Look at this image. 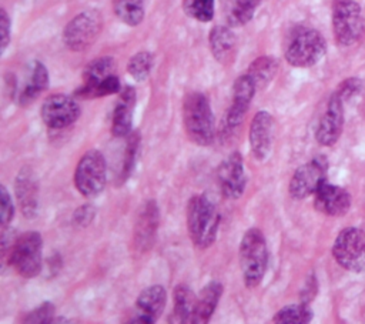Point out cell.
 <instances>
[{"label":"cell","mask_w":365,"mask_h":324,"mask_svg":"<svg viewBox=\"0 0 365 324\" xmlns=\"http://www.w3.org/2000/svg\"><path fill=\"white\" fill-rule=\"evenodd\" d=\"M48 87V71L47 67L38 61L34 60L30 63L29 70L24 77V83L21 88L17 91V103L20 106H29L33 103L44 90Z\"/></svg>","instance_id":"7402d4cb"},{"label":"cell","mask_w":365,"mask_h":324,"mask_svg":"<svg viewBox=\"0 0 365 324\" xmlns=\"http://www.w3.org/2000/svg\"><path fill=\"white\" fill-rule=\"evenodd\" d=\"M14 193L23 216L34 218L38 213V181L31 167L20 168L14 181Z\"/></svg>","instance_id":"ac0fdd59"},{"label":"cell","mask_w":365,"mask_h":324,"mask_svg":"<svg viewBox=\"0 0 365 324\" xmlns=\"http://www.w3.org/2000/svg\"><path fill=\"white\" fill-rule=\"evenodd\" d=\"M344 128V100L334 93L328 103L327 108L319 118L317 131H315V138L321 146L331 147L334 146L342 133Z\"/></svg>","instance_id":"5bb4252c"},{"label":"cell","mask_w":365,"mask_h":324,"mask_svg":"<svg viewBox=\"0 0 365 324\" xmlns=\"http://www.w3.org/2000/svg\"><path fill=\"white\" fill-rule=\"evenodd\" d=\"M361 88H362L361 81H359L358 79H355V77H351V79L344 80V81L338 86V88L335 90V93L345 101V100H349L351 97H354L355 94H358V93L361 91Z\"/></svg>","instance_id":"d590c367"},{"label":"cell","mask_w":365,"mask_h":324,"mask_svg":"<svg viewBox=\"0 0 365 324\" xmlns=\"http://www.w3.org/2000/svg\"><path fill=\"white\" fill-rule=\"evenodd\" d=\"M113 10L127 26H138L144 19L143 0H113Z\"/></svg>","instance_id":"f1b7e54d"},{"label":"cell","mask_w":365,"mask_h":324,"mask_svg":"<svg viewBox=\"0 0 365 324\" xmlns=\"http://www.w3.org/2000/svg\"><path fill=\"white\" fill-rule=\"evenodd\" d=\"M140 140H141L140 131H131L130 133V136L127 138V146H125V150H124V158H123L120 177H118L120 183H125L128 180V177L131 176L134 167H135Z\"/></svg>","instance_id":"f546056e"},{"label":"cell","mask_w":365,"mask_h":324,"mask_svg":"<svg viewBox=\"0 0 365 324\" xmlns=\"http://www.w3.org/2000/svg\"><path fill=\"white\" fill-rule=\"evenodd\" d=\"M78 103L67 94L48 96L40 108L43 123L54 130H61L77 121L80 117Z\"/></svg>","instance_id":"8fae6325"},{"label":"cell","mask_w":365,"mask_h":324,"mask_svg":"<svg viewBox=\"0 0 365 324\" xmlns=\"http://www.w3.org/2000/svg\"><path fill=\"white\" fill-rule=\"evenodd\" d=\"M115 60L110 56L98 57L90 61L83 71V84L76 90V96L81 98H93L94 88L108 76L114 74Z\"/></svg>","instance_id":"44dd1931"},{"label":"cell","mask_w":365,"mask_h":324,"mask_svg":"<svg viewBox=\"0 0 365 324\" xmlns=\"http://www.w3.org/2000/svg\"><path fill=\"white\" fill-rule=\"evenodd\" d=\"M174 308H173V323H182V324H192L195 308H197V295L192 290L185 284H178L174 288L173 294Z\"/></svg>","instance_id":"d4e9b609"},{"label":"cell","mask_w":365,"mask_h":324,"mask_svg":"<svg viewBox=\"0 0 365 324\" xmlns=\"http://www.w3.org/2000/svg\"><path fill=\"white\" fill-rule=\"evenodd\" d=\"M9 264L23 278H34L43 270V238L38 231L19 236L10 248Z\"/></svg>","instance_id":"5b68a950"},{"label":"cell","mask_w":365,"mask_h":324,"mask_svg":"<svg viewBox=\"0 0 365 324\" xmlns=\"http://www.w3.org/2000/svg\"><path fill=\"white\" fill-rule=\"evenodd\" d=\"M107 183V163L104 154L91 148L87 150L78 160L74 171V184L81 196L94 198L100 196Z\"/></svg>","instance_id":"8992f818"},{"label":"cell","mask_w":365,"mask_h":324,"mask_svg":"<svg viewBox=\"0 0 365 324\" xmlns=\"http://www.w3.org/2000/svg\"><path fill=\"white\" fill-rule=\"evenodd\" d=\"M160 224V208L155 200L141 204L134 224V243L138 250L147 251L153 247Z\"/></svg>","instance_id":"2e32d148"},{"label":"cell","mask_w":365,"mask_h":324,"mask_svg":"<svg viewBox=\"0 0 365 324\" xmlns=\"http://www.w3.org/2000/svg\"><path fill=\"white\" fill-rule=\"evenodd\" d=\"M351 194L345 188L327 181L314 194L315 210L331 217L346 214L351 208Z\"/></svg>","instance_id":"d6986e66"},{"label":"cell","mask_w":365,"mask_h":324,"mask_svg":"<svg viewBox=\"0 0 365 324\" xmlns=\"http://www.w3.org/2000/svg\"><path fill=\"white\" fill-rule=\"evenodd\" d=\"M153 64H154V57L150 51H138L128 60L127 70L134 80L144 81L150 76Z\"/></svg>","instance_id":"4dcf8cb0"},{"label":"cell","mask_w":365,"mask_h":324,"mask_svg":"<svg viewBox=\"0 0 365 324\" xmlns=\"http://www.w3.org/2000/svg\"><path fill=\"white\" fill-rule=\"evenodd\" d=\"M332 30L335 41L348 47L356 43L365 30V19L361 6L355 0H334Z\"/></svg>","instance_id":"52a82bcc"},{"label":"cell","mask_w":365,"mask_h":324,"mask_svg":"<svg viewBox=\"0 0 365 324\" xmlns=\"http://www.w3.org/2000/svg\"><path fill=\"white\" fill-rule=\"evenodd\" d=\"M56 318V308L53 303L46 301L24 315L23 323L27 324H48Z\"/></svg>","instance_id":"d6a6232c"},{"label":"cell","mask_w":365,"mask_h":324,"mask_svg":"<svg viewBox=\"0 0 365 324\" xmlns=\"http://www.w3.org/2000/svg\"><path fill=\"white\" fill-rule=\"evenodd\" d=\"M250 148L258 161H264L272 148L274 118L267 110L258 111L250 126Z\"/></svg>","instance_id":"e0dca14e"},{"label":"cell","mask_w":365,"mask_h":324,"mask_svg":"<svg viewBox=\"0 0 365 324\" xmlns=\"http://www.w3.org/2000/svg\"><path fill=\"white\" fill-rule=\"evenodd\" d=\"M257 91V86L254 80L245 73L240 76L232 86V103L225 111L224 120H222V127L224 131H234L238 128L251 106V101L254 98V94Z\"/></svg>","instance_id":"7c38bea8"},{"label":"cell","mask_w":365,"mask_h":324,"mask_svg":"<svg viewBox=\"0 0 365 324\" xmlns=\"http://www.w3.org/2000/svg\"><path fill=\"white\" fill-rule=\"evenodd\" d=\"M210 49L217 61L228 64L235 53L237 39L230 26H214L210 31Z\"/></svg>","instance_id":"603a6c76"},{"label":"cell","mask_w":365,"mask_h":324,"mask_svg":"<svg viewBox=\"0 0 365 324\" xmlns=\"http://www.w3.org/2000/svg\"><path fill=\"white\" fill-rule=\"evenodd\" d=\"M259 0H224L222 14L230 27H241L254 17Z\"/></svg>","instance_id":"484cf974"},{"label":"cell","mask_w":365,"mask_h":324,"mask_svg":"<svg viewBox=\"0 0 365 324\" xmlns=\"http://www.w3.org/2000/svg\"><path fill=\"white\" fill-rule=\"evenodd\" d=\"M328 160L324 156H317L299 166L288 186L289 196L294 200H304L312 194L327 181Z\"/></svg>","instance_id":"30bf717a"},{"label":"cell","mask_w":365,"mask_h":324,"mask_svg":"<svg viewBox=\"0 0 365 324\" xmlns=\"http://www.w3.org/2000/svg\"><path fill=\"white\" fill-rule=\"evenodd\" d=\"M121 83H120V79L118 76L114 73L108 77H106L93 91V98H98V97H106V96H110V94H115V93H120L121 91Z\"/></svg>","instance_id":"e575fe53"},{"label":"cell","mask_w":365,"mask_h":324,"mask_svg":"<svg viewBox=\"0 0 365 324\" xmlns=\"http://www.w3.org/2000/svg\"><path fill=\"white\" fill-rule=\"evenodd\" d=\"M13 217H14V206H13L11 196L6 188V186H1L0 187V223L3 230L9 227Z\"/></svg>","instance_id":"836d02e7"},{"label":"cell","mask_w":365,"mask_h":324,"mask_svg":"<svg viewBox=\"0 0 365 324\" xmlns=\"http://www.w3.org/2000/svg\"><path fill=\"white\" fill-rule=\"evenodd\" d=\"M96 217V208L91 206V204H83L80 206L74 214H73V220L77 226H81V227H86L88 226L90 223H93Z\"/></svg>","instance_id":"8d00e7d4"},{"label":"cell","mask_w":365,"mask_h":324,"mask_svg":"<svg viewBox=\"0 0 365 324\" xmlns=\"http://www.w3.org/2000/svg\"><path fill=\"white\" fill-rule=\"evenodd\" d=\"M167 304V291L163 285L154 284L144 288L137 300V313L127 321L131 324H154L164 313Z\"/></svg>","instance_id":"9a60e30c"},{"label":"cell","mask_w":365,"mask_h":324,"mask_svg":"<svg viewBox=\"0 0 365 324\" xmlns=\"http://www.w3.org/2000/svg\"><path fill=\"white\" fill-rule=\"evenodd\" d=\"M182 1H187V0H182Z\"/></svg>","instance_id":"f35d334b"},{"label":"cell","mask_w":365,"mask_h":324,"mask_svg":"<svg viewBox=\"0 0 365 324\" xmlns=\"http://www.w3.org/2000/svg\"><path fill=\"white\" fill-rule=\"evenodd\" d=\"M327 51L324 36L311 27H297L287 39L284 56L294 67H311L317 64Z\"/></svg>","instance_id":"277c9868"},{"label":"cell","mask_w":365,"mask_h":324,"mask_svg":"<svg viewBox=\"0 0 365 324\" xmlns=\"http://www.w3.org/2000/svg\"><path fill=\"white\" fill-rule=\"evenodd\" d=\"M182 123L188 138L201 147L211 146L215 138L214 114L205 94L192 91L182 103Z\"/></svg>","instance_id":"7a4b0ae2"},{"label":"cell","mask_w":365,"mask_h":324,"mask_svg":"<svg viewBox=\"0 0 365 324\" xmlns=\"http://www.w3.org/2000/svg\"><path fill=\"white\" fill-rule=\"evenodd\" d=\"M314 313L308 303H299V304H288L278 310L274 317L272 323L277 324H307L312 320Z\"/></svg>","instance_id":"83f0119b"},{"label":"cell","mask_w":365,"mask_h":324,"mask_svg":"<svg viewBox=\"0 0 365 324\" xmlns=\"http://www.w3.org/2000/svg\"><path fill=\"white\" fill-rule=\"evenodd\" d=\"M278 70V63L271 56L257 57L248 67L247 74L254 80L257 88H264L269 84Z\"/></svg>","instance_id":"4316f807"},{"label":"cell","mask_w":365,"mask_h":324,"mask_svg":"<svg viewBox=\"0 0 365 324\" xmlns=\"http://www.w3.org/2000/svg\"><path fill=\"white\" fill-rule=\"evenodd\" d=\"M222 291L224 287L220 281H210L205 287H202L197 295V308L192 324H204L210 321L220 303Z\"/></svg>","instance_id":"cb8c5ba5"},{"label":"cell","mask_w":365,"mask_h":324,"mask_svg":"<svg viewBox=\"0 0 365 324\" xmlns=\"http://www.w3.org/2000/svg\"><path fill=\"white\" fill-rule=\"evenodd\" d=\"M118 94L111 117V133L115 137H128L133 131V110L137 96L131 86H124Z\"/></svg>","instance_id":"ffe728a7"},{"label":"cell","mask_w":365,"mask_h":324,"mask_svg":"<svg viewBox=\"0 0 365 324\" xmlns=\"http://www.w3.org/2000/svg\"><path fill=\"white\" fill-rule=\"evenodd\" d=\"M220 211L215 201L205 193L192 196L187 207V228L190 238L198 248H208L217 238Z\"/></svg>","instance_id":"6da1fadb"},{"label":"cell","mask_w":365,"mask_h":324,"mask_svg":"<svg viewBox=\"0 0 365 324\" xmlns=\"http://www.w3.org/2000/svg\"><path fill=\"white\" fill-rule=\"evenodd\" d=\"M240 268L247 288H255L262 281L268 268V247L264 233L257 228H248L242 236L238 250Z\"/></svg>","instance_id":"3957f363"},{"label":"cell","mask_w":365,"mask_h":324,"mask_svg":"<svg viewBox=\"0 0 365 324\" xmlns=\"http://www.w3.org/2000/svg\"><path fill=\"white\" fill-rule=\"evenodd\" d=\"M103 29V17L97 10H86L74 16L63 30V41L73 51L88 49Z\"/></svg>","instance_id":"9c48e42d"},{"label":"cell","mask_w":365,"mask_h":324,"mask_svg":"<svg viewBox=\"0 0 365 324\" xmlns=\"http://www.w3.org/2000/svg\"><path fill=\"white\" fill-rule=\"evenodd\" d=\"M335 261L352 273L365 271V233L358 227L341 230L332 245Z\"/></svg>","instance_id":"ba28073f"},{"label":"cell","mask_w":365,"mask_h":324,"mask_svg":"<svg viewBox=\"0 0 365 324\" xmlns=\"http://www.w3.org/2000/svg\"><path fill=\"white\" fill-rule=\"evenodd\" d=\"M0 30H1V53H4V50L10 43V33H11L10 17L4 9L0 10Z\"/></svg>","instance_id":"74e56055"},{"label":"cell","mask_w":365,"mask_h":324,"mask_svg":"<svg viewBox=\"0 0 365 324\" xmlns=\"http://www.w3.org/2000/svg\"><path fill=\"white\" fill-rule=\"evenodd\" d=\"M217 180L221 194L225 198L237 200L244 194L247 186V174L240 151H232L221 161L217 168Z\"/></svg>","instance_id":"4fadbf2b"},{"label":"cell","mask_w":365,"mask_h":324,"mask_svg":"<svg viewBox=\"0 0 365 324\" xmlns=\"http://www.w3.org/2000/svg\"><path fill=\"white\" fill-rule=\"evenodd\" d=\"M182 9L187 16L207 23L214 17V0H187L182 1Z\"/></svg>","instance_id":"1f68e13d"}]
</instances>
